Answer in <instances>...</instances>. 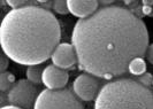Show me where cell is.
<instances>
[{
	"label": "cell",
	"instance_id": "3",
	"mask_svg": "<svg viewBox=\"0 0 153 109\" xmlns=\"http://www.w3.org/2000/svg\"><path fill=\"white\" fill-rule=\"evenodd\" d=\"M94 109H153V94L131 78L115 79L100 88Z\"/></svg>",
	"mask_w": 153,
	"mask_h": 109
},
{
	"label": "cell",
	"instance_id": "18",
	"mask_svg": "<svg viewBox=\"0 0 153 109\" xmlns=\"http://www.w3.org/2000/svg\"><path fill=\"white\" fill-rule=\"evenodd\" d=\"M37 5L48 10V8H51V6H53V1H37Z\"/></svg>",
	"mask_w": 153,
	"mask_h": 109
},
{
	"label": "cell",
	"instance_id": "15",
	"mask_svg": "<svg viewBox=\"0 0 153 109\" xmlns=\"http://www.w3.org/2000/svg\"><path fill=\"white\" fill-rule=\"evenodd\" d=\"M137 82L139 84H142V85L144 86H147L153 84V77L151 74H149V72H145L144 75H142V76H138L137 77Z\"/></svg>",
	"mask_w": 153,
	"mask_h": 109
},
{
	"label": "cell",
	"instance_id": "5",
	"mask_svg": "<svg viewBox=\"0 0 153 109\" xmlns=\"http://www.w3.org/2000/svg\"><path fill=\"white\" fill-rule=\"evenodd\" d=\"M38 94L35 84L28 79H19L6 92V99L12 106L22 109H33Z\"/></svg>",
	"mask_w": 153,
	"mask_h": 109
},
{
	"label": "cell",
	"instance_id": "21",
	"mask_svg": "<svg viewBox=\"0 0 153 109\" xmlns=\"http://www.w3.org/2000/svg\"><path fill=\"white\" fill-rule=\"evenodd\" d=\"M142 5H145V6H151V7H153V1H152V0H150V1H146V0H144V1H142Z\"/></svg>",
	"mask_w": 153,
	"mask_h": 109
},
{
	"label": "cell",
	"instance_id": "10",
	"mask_svg": "<svg viewBox=\"0 0 153 109\" xmlns=\"http://www.w3.org/2000/svg\"><path fill=\"white\" fill-rule=\"evenodd\" d=\"M43 71H44V68L42 67V64H38V66H30V67L27 68V71H25L27 79H28L29 82H31L32 84L38 85V84L42 83Z\"/></svg>",
	"mask_w": 153,
	"mask_h": 109
},
{
	"label": "cell",
	"instance_id": "1",
	"mask_svg": "<svg viewBox=\"0 0 153 109\" xmlns=\"http://www.w3.org/2000/svg\"><path fill=\"white\" fill-rule=\"evenodd\" d=\"M71 44L83 70L111 79L128 71L132 59L145 56L149 32L142 18L128 8L104 6L75 23Z\"/></svg>",
	"mask_w": 153,
	"mask_h": 109
},
{
	"label": "cell",
	"instance_id": "14",
	"mask_svg": "<svg viewBox=\"0 0 153 109\" xmlns=\"http://www.w3.org/2000/svg\"><path fill=\"white\" fill-rule=\"evenodd\" d=\"M6 4L9 7L13 8V9H19V8L30 6V5H37V2L25 1V0H8V1H6Z\"/></svg>",
	"mask_w": 153,
	"mask_h": 109
},
{
	"label": "cell",
	"instance_id": "22",
	"mask_svg": "<svg viewBox=\"0 0 153 109\" xmlns=\"http://www.w3.org/2000/svg\"><path fill=\"white\" fill-rule=\"evenodd\" d=\"M151 16H153V7H152V14H151Z\"/></svg>",
	"mask_w": 153,
	"mask_h": 109
},
{
	"label": "cell",
	"instance_id": "19",
	"mask_svg": "<svg viewBox=\"0 0 153 109\" xmlns=\"http://www.w3.org/2000/svg\"><path fill=\"white\" fill-rule=\"evenodd\" d=\"M142 14H143V15L151 16V14H152V7H151V6H145V5H143V6H142Z\"/></svg>",
	"mask_w": 153,
	"mask_h": 109
},
{
	"label": "cell",
	"instance_id": "4",
	"mask_svg": "<svg viewBox=\"0 0 153 109\" xmlns=\"http://www.w3.org/2000/svg\"><path fill=\"white\" fill-rule=\"evenodd\" d=\"M33 109H84V106L75 93L68 88H45L39 92Z\"/></svg>",
	"mask_w": 153,
	"mask_h": 109
},
{
	"label": "cell",
	"instance_id": "11",
	"mask_svg": "<svg viewBox=\"0 0 153 109\" xmlns=\"http://www.w3.org/2000/svg\"><path fill=\"white\" fill-rule=\"evenodd\" d=\"M128 71L134 76H142L146 72V62L143 57H135L129 63Z\"/></svg>",
	"mask_w": 153,
	"mask_h": 109
},
{
	"label": "cell",
	"instance_id": "12",
	"mask_svg": "<svg viewBox=\"0 0 153 109\" xmlns=\"http://www.w3.org/2000/svg\"><path fill=\"white\" fill-rule=\"evenodd\" d=\"M14 83H15V76L12 72L5 71L0 74V91L2 93L7 92Z\"/></svg>",
	"mask_w": 153,
	"mask_h": 109
},
{
	"label": "cell",
	"instance_id": "7",
	"mask_svg": "<svg viewBox=\"0 0 153 109\" xmlns=\"http://www.w3.org/2000/svg\"><path fill=\"white\" fill-rule=\"evenodd\" d=\"M51 60L55 67L63 70L78 63L76 51L73 44H69V43H60L52 53Z\"/></svg>",
	"mask_w": 153,
	"mask_h": 109
},
{
	"label": "cell",
	"instance_id": "20",
	"mask_svg": "<svg viewBox=\"0 0 153 109\" xmlns=\"http://www.w3.org/2000/svg\"><path fill=\"white\" fill-rule=\"evenodd\" d=\"M0 109H22V108H19V107L12 106V105H7V106H4V107H1Z\"/></svg>",
	"mask_w": 153,
	"mask_h": 109
},
{
	"label": "cell",
	"instance_id": "6",
	"mask_svg": "<svg viewBox=\"0 0 153 109\" xmlns=\"http://www.w3.org/2000/svg\"><path fill=\"white\" fill-rule=\"evenodd\" d=\"M73 90L75 95L82 101L96 100L100 91L98 80L90 74L78 75L73 83Z\"/></svg>",
	"mask_w": 153,
	"mask_h": 109
},
{
	"label": "cell",
	"instance_id": "9",
	"mask_svg": "<svg viewBox=\"0 0 153 109\" xmlns=\"http://www.w3.org/2000/svg\"><path fill=\"white\" fill-rule=\"evenodd\" d=\"M69 13L79 20L88 18L99 9V1L96 0H68Z\"/></svg>",
	"mask_w": 153,
	"mask_h": 109
},
{
	"label": "cell",
	"instance_id": "8",
	"mask_svg": "<svg viewBox=\"0 0 153 109\" xmlns=\"http://www.w3.org/2000/svg\"><path fill=\"white\" fill-rule=\"evenodd\" d=\"M69 75L67 71L55 67L54 64L46 66L42 76V84L47 90H62L67 85Z\"/></svg>",
	"mask_w": 153,
	"mask_h": 109
},
{
	"label": "cell",
	"instance_id": "17",
	"mask_svg": "<svg viewBox=\"0 0 153 109\" xmlns=\"http://www.w3.org/2000/svg\"><path fill=\"white\" fill-rule=\"evenodd\" d=\"M145 56H146V59H147V61H149V63H151L153 66V43L150 44L149 47H147Z\"/></svg>",
	"mask_w": 153,
	"mask_h": 109
},
{
	"label": "cell",
	"instance_id": "16",
	"mask_svg": "<svg viewBox=\"0 0 153 109\" xmlns=\"http://www.w3.org/2000/svg\"><path fill=\"white\" fill-rule=\"evenodd\" d=\"M8 66H9V57L4 53V54L1 55V64H0V70H1V72H5Z\"/></svg>",
	"mask_w": 153,
	"mask_h": 109
},
{
	"label": "cell",
	"instance_id": "2",
	"mask_svg": "<svg viewBox=\"0 0 153 109\" xmlns=\"http://www.w3.org/2000/svg\"><path fill=\"white\" fill-rule=\"evenodd\" d=\"M61 29L52 12L38 5L12 9L0 25L4 53L22 66H38L51 59L60 44Z\"/></svg>",
	"mask_w": 153,
	"mask_h": 109
},
{
	"label": "cell",
	"instance_id": "13",
	"mask_svg": "<svg viewBox=\"0 0 153 109\" xmlns=\"http://www.w3.org/2000/svg\"><path fill=\"white\" fill-rule=\"evenodd\" d=\"M53 10L55 13L60 14V15H66L69 13V8H68V2L65 1V0H55L53 1Z\"/></svg>",
	"mask_w": 153,
	"mask_h": 109
}]
</instances>
